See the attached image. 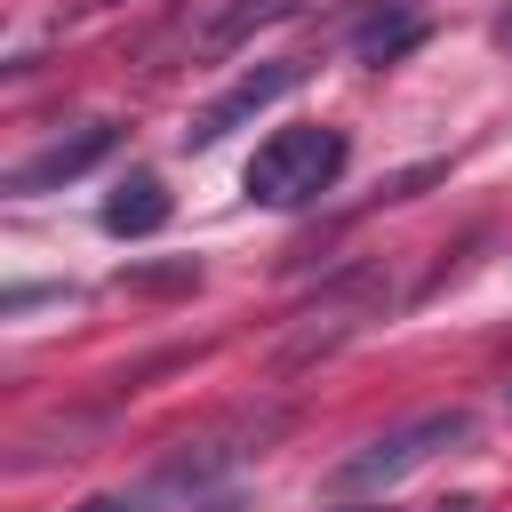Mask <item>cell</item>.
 Masks as SVG:
<instances>
[{
  "mask_svg": "<svg viewBox=\"0 0 512 512\" xmlns=\"http://www.w3.org/2000/svg\"><path fill=\"white\" fill-rule=\"evenodd\" d=\"M504 408H512V384H504Z\"/></svg>",
  "mask_w": 512,
  "mask_h": 512,
  "instance_id": "30bf717a",
  "label": "cell"
},
{
  "mask_svg": "<svg viewBox=\"0 0 512 512\" xmlns=\"http://www.w3.org/2000/svg\"><path fill=\"white\" fill-rule=\"evenodd\" d=\"M416 32H424L416 0H376V8L352 24V56H360V64H392V56H400Z\"/></svg>",
  "mask_w": 512,
  "mask_h": 512,
  "instance_id": "8992f818",
  "label": "cell"
},
{
  "mask_svg": "<svg viewBox=\"0 0 512 512\" xmlns=\"http://www.w3.org/2000/svg\"><path fill=\"white\" fill-rule=\"evenodd\" d=\"M160 504H176L160 480H136V488H104V496H80L72 512H160Z\"/></svg>",
  "mask_w": 512,
  "mask_h": 512,
  "instance_id": "ba28073f",
  "label": "cell"
},
{
  "mask_svg": "<svg viewBox=\"0 0 512 512\" xmlns=\"http://www.w3.org/2000/svg\"><path fill=\"white\" fill-rule=\"evenodd\" d=\"M288 88H304V64H296V56H272V64H256V72H240V80H232V88H224L216 104H200V112H192L184 144H192V152L224 144V136L240 128V120H256V112H264V104H280Z\"/></svg>",
  "mask_w": 512,
  "mask_h": 512,
  "instance_id": "277c9868",
  "label": "cell"
},
{
  "mask_svg": "<svg viewBox=\"0 0 512 512\" xmlns=\"http://www.w3.org/2000/svg\"><path fill=\"white\" fill-rule=\"evenodd\" d=\"M112 152H120V120H88V128L40 144L32 160H16V168H8V192H16V200H32V192H64V184L96 176Z\"/></svg>",
  "mask_w": 512,
  "mask_h": 512,
  "instance_id": "3957f363",
  "label": "cell"
},
{
  "mask_svg": "<svg viewBox=\"0 0 512 512\" xmlns=\"http://www.w3.org/2000/svg\"><path fill=\"white\" fill-rule=\"evenodd\" d=\"M344 160H352L344 128H280V136H264L256 160L240 168V192H248L256 208H312L320 192H336Z\"/></svg>",
  "mask_w": 512,
  "mask_h": 512,
  "instance_id": "6da1fadb",
  "label": "cell"
},
{
  "mask_svg": "<svg viewBox=\"0 0 512 512\" xmlns=\"http://www.w3.org/2000/svg\"><path fill=\"white\" fill-rule=\"evenodd\" d=\"M168 216H176V200H168V184H160L152 168H136V176L104 200V232H112V240H152Z\"/></svg>",
  "mask_w": 512,
  "mask_h": 512,
  "instance_id": "5b68a950",
  "label": "cell"
},
{
  "mask_svg": "<svg viewBox=\"0 0 512 512\" xmlns=\"http://www.w3.org/2000/svg\"><path fill=\"white\" fill-rule=\"evenodd\" d=\"M488 32H496V40L512 48V8H496V24H488Z\"/></svg>",
  "mask_w": 512,
  "mask_h": 512,
  "instance_id": "9c48e42d",
  "label": "cell"
},
{
  "mask_svg": "<svg viewBox=\"0 0 512 512\" xmlns=\"http://www.w3.org/2000/svg\"><path fill=\"white\" fill-rule=\"evenodd\" d=\"M456 440H472V408H424V416H408V424L360 440L352 456H336L320 488H328V496H376V488L408 480L416 464H432V456L456 448Z\"/></svg>",
  "mask_w": 512,
  "mask_h": 512,
  "instance_id": "7a4b0ae2",
  "label": "cell"
},
{
  "mask_svg": "<svg viewBox=\"0 0 512 512\" xmlns=\"http://www.w3.org/2000/svg\"><path fill=\"white\" fill-rule=\"evenodd\" d=\"M280 16H296V0H224V8L200 24V40H192V48H200V56H232L240 40H256V32H264V24H280Z\"/></svg>",
  "mask_w": 512,
  "mask_h": 512,
  "instance_id": "52a82bcc",
  "label": "cell"
}]
</instances>
